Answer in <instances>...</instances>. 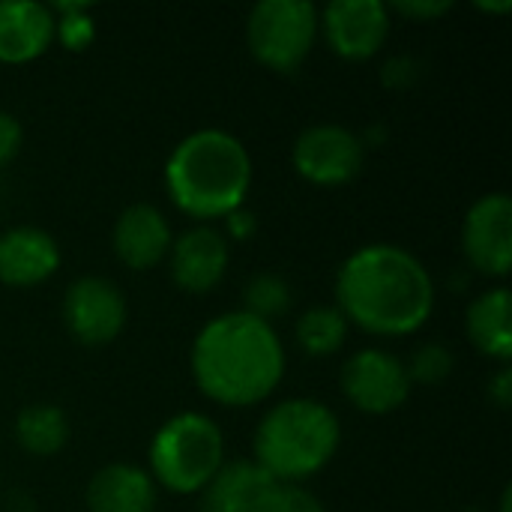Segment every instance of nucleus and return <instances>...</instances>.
Wrapping results in <instances>:
<instances>
[{
	"label": "nucleus",
	"instance_id": "nucleus-1",
	"mask_svg": "<svg viewBox=\"0 0 512 512\" xmlns=\"http://www.w3.org/2000/svg\"><path fill=\"white\" fill-rule=\"evenodd\" d=\"M336 309L348 327L402 339L426 327L435 309V279L408 249L369 243L351 252L336 273Z\"/></svg>",
	"mask_w": 512,
	"mask_h": 512
},
{
	"label": "nucleus",
	"instance_id": "nucleus-2",
	"mask_svg": "<svg viewBox=\"0 0 512 512\" xmlns=\"http://www.w3.org/2000/svg\"><path fill=\"white\" fill-rule=\"evenodd\" d=\"M201 396L222 408L267 402L285 378V345L273 324L237 309L207 321L189 354Z\"/></svg>",
	"mask_w": 512,
	"mask_h": 512
},
{
	"label": "nucleus",
	"instance_id": "nucleus-3",
	"mask_svg": "<svg viewBox=\"0 0 512 512\" xmlns=\"http://www.w3.org/2000/svg\"><path fill=\"white\" fill-rule=\"evenodd\" d=\"M249 147L225 129H198L186 135L165 162V192L171 204L207 225L240 210L252 189Z\"/></svg>",
	"mask_w": 512,
	"mask_h": 512
},
{
	"label": "nucleus",
	"instance_id": "nucleus-4",
	"mask_svg": "<svg viewBox=\"0 0 512 512\" xmlns=\"http://www.w3.org/2000/svg\"><path fill=\"white\" fill-rule=\"evenodd\" d=\"M339 444L342 426L330 405L318 399H285L261 417L252 462L276 483L300 486L333 462Z\"/></svg>",
	"mask_w": 512,
	"mask_h": 512
},
{
	"label": "nucleus",
	"instance_id": "nucleus-5",
	"mask_svg": "<svg viewBox=\"0 0 512 512\" xmlns=\"http://www.w3.org/2000/svg\"><path fill=\"white\" fill-rule=\"evenodd\" d=\"M147 465L156 489L162 486L174 495H201L225 465V435L207 414H174L153 432Z\"/></svg>",
	"mask_w": 512,
	"mask_h": 512
},
{
	"label": "nucleus",
	"instance_id": "nucleus-6",
	"mask_svg": "<svg viewBox=\"0 0 512 512\" xmlns=\"http://www.w3.org/2000/svg\"><path fill=\"white\" fill-rule=\"evenodd\" d=\"M318 33V6L309 0H261L246 18L252 57L279 75H291L306 63Z\"/></svg>",
	"mask_w": 512,
	"mask_h": 512
},
{
	"label": "nucleus",
	"instance_id": "nucleus-7",
	"mask_svg": "<svg viewBox=\"0 0 512 512\" xmlns=\"http://www.w3.org/2000/svg\"><path fill=\"white\" fill-rule=\"evenodd\" d=\"M342 396L369 417H387L399 411L411 396V378L405 360L384 348H363L342 366Z\"/></svg>",
	"mask_w": 512,
	"mask_h": 512
},
{
	"label": "nucleus",
	"instance_id": "nucleus-8",
	"mask_svg": "<svg viewBox=\"0 0 512 512\" xmlns=\"http://www.w3.org/2000/svg\"><path fill=\"white\" fill-rule=\"evenodd\" d=\"M366 159V141L339 126V123H318L297 135L291 147L294 171L312 186H345L351 183Z\"/></svg>",
	"mask_w": 512,
	"mask_h": 512
},
{
	"label": "nucleus",
	"instance_id": "nucleus-9",
	"mask_svg": "<svg viewBox=\"0 0 512 512\" xmlns=\"http://www.w3.org/2000/svg\"><path fill=\"white\" fill-rule=\"evenodd\" d=\"M129 309L123 291L105 276H81L63 294V324L81 345L114 342L126 327Z\"/></svg>",
	"mask_w": 512,
	"mask_h": 512
},
{
	"label": "nucleus",
	"instance_id": "nucleus-10",
	"mask_svg": "<svg viewBox=\"0 0 512 512\" xmlns=\"http://www.w3.org/2000/svg\"><path fill=\"white\" fill-rule=\"evenodd\" d=\"M390 6L381 0H333L318 12L327 48L351 63L375 57L393 27Z\"/></svg>",
	"mask_w": 512,
	"mask_h": 512
},
{
	"label": "nucleus",
	"instance_id": "nucleus-11",
	"mask_svg": "<svg viewBox=\"0 0 512 512\" xmlns=\"http://www.w3.org/2000/svg\"><path fill=\"white\" fill-rule=\"evenodd\" d=\"M462 252L468 264L489 279H504L510 273L512 201L507 192H492L471 204L462 222Z\"/></svg>",
	"mask_w": 512,
	"mask_h": 512
},
{
	"label": "nucleus",
	"instance_id": "nucleus-12",
	"mask_svg": "<svg viewBox=\"0 0 512 512\" xmlns=\"http://www.w3.org/2000/svg\"><path fill=\"white\" fill-rule=\"evenodd\" d=\"M168 270L180 291L186 294H210L228 273L231 243L213 225H195L174 237L168 252Z\"/></svg>",
	"mask_w": 512,
	"mask_h": 512
},
{
	"label": "nucleus",
	"instance_id": "nucleus-13",
	"mask_svg": "<svg viewBox=\"0 0 512 512\" xmlns=\"http://www.w3.org/2000/svg\"><path fill=\"white\" fill-rule=\"evenodd\" d=\"M171 243H174L171 222L153 204H129L114 222V234H111L114 255L123 267L135 273L159 267L168 258Z\"/></svg>",
	"mask_w": 512,
	"mask_h": 512
},
{
	"label": "nucleus",
	"instance_id": "nucleus-14",
	"mask_svg": "<svg viewBox=\"0 0 512 512\" xmlns=\"http://www.w3.org/2000/svg\"><path fill=\"white\" fill-rule=\"evenodd\" d=\"M60 267L57 240L33 225H15L0 234V282L9 288H36Z\"/></svg>",
	"mask_w": 512,
	"mask_h": 512
},
{
	"label": "nucleus",
	"instance_id": "nucleus-15",
	"mask_svg": "<svg viewBox=\"0 0 512 512\" xmlns=\"http://www.w3.org/2000/svg\"><path fill=\"white\" fill-rule=\"evenodd\" d=\"M54 12L39 0H0V63L39 60L54 45Z\"/></svg>",
	"mask_w": 512,
	"mask_h": 512
},
{
	"label": "nucleus",
	"instance_id": "nucleus-16",
	"mask_svg": "<svg viewBox=\"0 0 512 512\" xmlns=\"http://www.w3.org/2000/svg\"><path fill=\"white\" fill-rule=\"evenodd\" d=\"M276 480L249 459L225 462L201 489V512H261Z\"/></svg>",
	"mask_w": 512,
	"mask_h": 512
},
{
	"label": "nucleus",
	"instance_id": "nucleus-17",
	"mask_svg": "<svg viewBox=\"0 0 512 512\" xmlns=\"http://www.w3.org/2000/svg\"><path fill=\"white\" fill-rule=\"evenodd\" d=\"M84 501L90 512H153L156 483L144 468L114 462L90 477Z\"/></svg>",
	"mask_w": 512,
	"mask_h": 512
},
{
	"label": "nucleus",
	"instance_id": "nucleus-18",
	"mask_svg": "<svg viewBox=\"0 0 512 512\" xmlns=\"http://www.w3.org/2000/svg\"><path fill=\"white\" fill-rule=\"evenodd\" d=\"M465 327H468L471 345H474L483 357H489V360H495V363H501V366L510 363V291H507L504 285L483 291V294L468 306Z\"/></svg>",
	"mask_w": 512,
	"mask_h": 512
},
{
	"label": "nucleus",
	"instance_id": "nucleus-19",
	"mask_svg": "<svg viewBox=\"0 0 512 512\" xmlns=\"http://www.w3.org/2000/svg\"><path fill=\"white\" fill-rule=\"evenodd\" d=\"M15 441L27 456H36V459L57 456L69 441V420L63 408L48 405V402L21 408L15 417Z\"/></svg>",
	"mask_w": 512,
	"mask_h": 512
},
{
	"label": "nucleus",
	"instance_id": "nucleus-20",
	"mask_svg": "<svg viewBox=\"0 0 512 512\" xmlns=\"http://www.w3.org/2000/svg\"><path fill=\"white\" fill-rule=\"evenodd\" d=\"M348 321L336 306H309L294 327L297 345L306 357H330L348 339Z\"/></svg>",
	"mask_w": 512,
	"mask_h": 512
},
{
	"label": "nucleus",
	"instance_id": "nucleus-21",
	"mask_svg": "<svg viewBox=\"0 0 512 512\" xmlns=\"http://www.w3.org/2000/svg\"><path fill=\"white\" fill-rule=\"evenodd\" d=\"M291 303H294L291 285L279 273H255L243 285V312H249L267 324L288 315Z\"/></svg>",
	"mask_w": 512,
	"mask_h": 512
},
{
	"label": "nucleus",
	"instance_id": "nucleus-22",
	"mask_svg": "<svg viewBox=\"0 0 512 512\" xmlns=\"http://www.w3.org/2000/svg\"><path fill=\"white\" fill-rule=\"evenodd\" d=\"M54 42H60L66 51H84L96 39V24L90 18L87 3H54Z\"/></svg>",
	"mask_w": 512,
	"mask_h": 512
},
{
	"label": "nucleus",
	"instance_id": "nucleus-23",
	"mask_svg": "<svg viewBox=\"0 0 512 512\" xmlns=\"http://www.w3.org/2000/svg\"><path fill=\"white\" fill-rule=\"evenodd\" d=\"M453 351L447 345H438V342H429V345H420L411 360L405 363L408 369V378H411V387H438L444 384L450 375H453Z\"/></svg>",
	"mask_w": 512,
	"mask_h": 512
},
{
	"label": "nucleus",
	"instance_id": "nucleus-24",
	"mask_svg": "<svg viewBox=\"0 0 512 512\" xmlns=\"http://www.w3.org/2000/svg\"><path fill=\"white\" fill-rule=\"evenodd\" d=\"M261 512H327L324 504L318 501V495H312L303 486H288V483H276V489L270 492L267 504Z\"/></svg>",
	"mask_w": 512,
	"mask_h": 512
},
{
	"label": "nucleus",
	"instance_id": "nucleus-25",
	"mask_svg": "<svg viewBox=\"0 0 512 512\" xmlns=\"http://www.w3.org/2000/svg\"><path fill=\"white\" fill-rule=\"evenodd\" d=\"M453 9V0H396L390 12H399L414 21H435Z\"/></svg>",
	"mask_w": 512,
	"mask_h": 512
},
{
	"label": "nucleus",
	"instance_id": "nucleus-26",
	"mask_svg": "<svg viewBox=\"0 0 512 512\" xmlns=\"http://www.w3.org/2000/svg\"><path fill=\"white\" fill-rule=\"evenodd\" d=\"M21 141H24V129H21L18 117L9 111H0V168L18 156Z\"/></svg>",
	"mask_w": 512,
	"mask_h": 512
},
{
	"label": "nucleus",
	"instance_id": "nucleus-27",
	"mask_svg": "<svg viewBox=\"0 0 512 512\" xmlns=\"http://www.w3.org/2000/svg\"><path fill=\"white\" fill-rule=\"evenodd\" d=\"M255 231H258V219H255V213L252 210H246V207H240V210H234V213H228L225 216V237L228 240H237V243H243V240H252L255 237Z\"/></svg>",
	"mask_w": 512,
	"mask_h": 512
},
{
	"label": "nucleus",
	"instance_id": "nucleus-28",
	"mask_svg": "<svg viewBox=\"0 0 512 512\" xmlns=\"http://www.w3.org/2000/svg\"><path fill=\"white\" fill-rule=\"evenodd\" d=\"M417 81V63L411 57H393L384 66V84L387 87H408Z\"/></svg>",
	"mask_w": 512,
	"mask_h": 512
},
{
	"label": "nucleus",
	"instance_id": "nucleus-29",
	"mask_svg": "<svg viewBox=\"0 0 512 512\" xmlns=\"http://www.w3.org/2000/svg\"><path fill=\"white\" fill-rule=\"evenodd\" d=\"M489 399L501 408V411H507L512 402V375L507 366H501V372L492 378V384H489Z\"/></svg>",
	"mask_w": 512,
	"mask_h": 512
},
{
	"label": "nucleus",
	"instance_id": "nucleus-30",
	"mask_svg": "<svg viewBox=\"0 0 512 512\" xmlns=\"http://www.w3.org/2000/svg\"><path fill=\"white\" fill-rule=\"evenodd\" d=\"M477 9H483V12H510L512 0H498V3H483V0H477Z\"/></svg>",
	"mask_w": 512,
	"mask_h": 512
},
{
	"label": "nucleus",
	"instance_id": "nucleus-31",
	"mask_svg": "<svg viewBox=\"0 0 512 512\" xmlns=\"http://www.w3.org/2000/svg\"><path fill=\"white\" fill-rule=\"evenodd\" d=\"M510 501H512V492L510 489H504V495H501V512H510L512 507Z\"/></svg>",
	"mask_w": 512,
	"mask_h": 512
}]
</instances>
